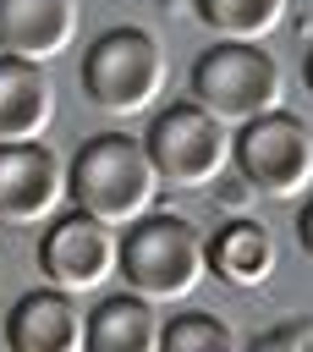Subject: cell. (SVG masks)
Returning a JSON list of instances; mask_svg holds the SVG:
<instances>
[{
  "instance_id": "obj_1",
  "label": "cell",
  "mask_w": 313,
  "mask_h": 352,
  "mask_svg": "<svg viewBox=\"0 0 313 352\" xmlns=\"http://www.w3.org/2000/svg\"><path fill=\"white\" fill-rule=\"evenodd\" d=\"M154 198H159V170H154L143 138L99 132L66 160V204L104 220V226H115V231L126 220L148 214Z\"/></svg>"
},
{
  "instance_id": "obj_2",
  "label": "cell",
  "mask_w": 313,
  "mask_h": 352,
  "mask_svg": "<svg viewBox=\"0 0 313 352\" xmlns=\"http://www.w3.org/2000/svg\"><path fill=\"white\" fill-rule=\"evenodd\" d=\"M115 275L126 280V292L148 297L154 308L187 302L198 292V280L209 275L203 236L192 231V220L148 209V214H137L115 231Z\"/></svg>"
},
{
  "instance_id": "obj_3",
  "label": "cell",
  "mask_w": 313,
  "mask_h": 352,
  "mask_svg": "<svg viewBox=\"0 0 313 352\" xmlns=\"http://www.w3.org/2000/svg\"><path fill=\"white\" fill-rule=\"evenodd\" d=\"M165 82H170V60L148 28H104L82 50V99L115 121L154 110Z\"/></svg>"
},
{
  "instance_id": "obj_4",
  "label": "cell",
  "mask_w": 313,
  "mask_h": 352,
  "mask_svg": "<svg viewBox=\"0 0 313 352\" xmlns=\"http://www.w3.org/2000/svg\"><path fill=\"white\" fill-rule=\"evenodd\" d=\"M192 99L203 110H214L220 121L242 126L275 104H286V72L280 60L253 44V38H225V44H209L192 66Z\"/></svg>"
},
{
  "instance_id": "obj_5",
  "label": "cell",
  "mask_w": 313,
  "mask_h": 352,
  "mask_svg": "<svg viewBox=\"0 0 313 352\" xmlns=\"http://www.w3.org/2000/svg\"><path fill=\"white\" fill-rule=\"evenodd\" d=\"M143 148L159 170V187H214L231 170V121H220L198 99H181L148 121Z\"/></svg>"
},
{
  "instance_id": "obj_6",
  "label": "cell",
  "mask_w": 313,
  "mask_h": 352,
  "mask_svg": "<svg viewBox=\"0 0 313 352\" xmlns=\"http://www.w3.org/2000/svg\"><path fill=\"white\" fill-rule=\"evenodd\" d=\"M231 165L264 198H302L313 187V132L302 116L275 104L231 132Z\"/></svg>"
},
{
  "instance_id": "obj_7",
  "label": "cell",
  "mask_w": 313,
  "mask_h": 352,
  "mask_svg": "<svg viewBox=\"0 0 313 352\" xmlns=\"http://www.w3.org/2000/svg\"><path fill=\"white\" fill-rule=\"evenodd\" d=\"M38 275H44V286H60L71 297L99 292L115 275V226L66 204L38 231Z\"/></svg>"
},
{
  "instance_id": "obj_8",
  "label": "cell",
  "mask_w": 313,
  "mask_h": 352,
  "mask_svg": "<svg viewBox=\"0 0 313 352\" xmlns=\"http://www.w3.org/2000/svg\"><path fill=\"white\" fill-rule=\"evenodd\" d=\"M60 209H66V160L44 138L0 143V220L44 226Z\"/></svg>"
},
{
  "instance_id": "obj_9",
  "label": "cell",
  "mask_w": 313,
  "mask_h": 352,
  "mask_svg": "<svg viewBox=\"0 0 313 352\" xmlns=\"http://www.w3.org/2000/svg\"><path fill=\"white\" fill-rule=\"evenodd\" d=\"M5 341L16 352H77L82 346V308L60 286H33L11 302Z\"/></svg>"
},
{
  "instance_id": "obj_10",
  "label": "cell",
  "mask_w": 313,
  "mask_h": 352,
  "mask_svg": "<svg viewBox=\"0 0 313 352\" xmlns=\"http://www.w3.org/2000/svg\"><path fill=\"white\" fill-rule=\"evenodd\" d=\"M77 0H0V50L55 60L77 38Z\"/></svg>"
},
{
  "instance_id": "obj_11",
  "label": "cell",
  "mask_w": 313,
  "mask_h": 352,
  "mask_svg": "<svg viewBox=\"0 0 313 352\" xmlns=\"http://www.w3.org/2000/svg\"><path fill=\"white\" fill-rule=\"evenodd\" d=\"M203 264H209L214 280H225V286H236V292H258V286L275 275L280 248H275V236H269L264 220H225V226L203 242Z\"/></svg>"
},
{
  "instance_id": "obj_12",
  "label": "cell",
  "mask_w": 313,
  "mask_h": 352,
  "mask_svg": "<svg viewBox=\"0 0 313 352\" xmlns=\"http://www.w3.org/2000/svg\"><path fill=\"white\" fill-rule=\"evenodd\" d=\"M49 121H55V88L44 77V60L0 50V143L44 138Z\"/></svg>"
},
{
  "instance_id": "obj_13",
  "label": "cell",
  "mask_w": 313,
  "mask_h": 352,
  "mask_svg": "<svg viewBox=\"0 0 313 352\" xmlns=\"http://www.w3.org/2000/svg\"><path fill=\"white\" fill-rule=\"evenodd\" d=\"M82 346H93V352H154L159 346L154 302L137 297V292L99 297V308L82 319Z\"/></svg>"
},
{
  "instance_id": "obj_14",
  "label": "cell",
  "mask_w": 313,
  "mask_h": 352,
  "mask_svg": "<svg viewBox=\"0 0 313 352\" xmlns=\"http://www.w3.org/2000/svg\"><path fill=\"white\" fill-rule=\"evenodd\" d=\"M198 22L220 38H253L264 44L280 22H286V0H192Z\"/></svg>"
},
{
  "instance_id": "obj_15",
  "label": "cell",
  "mask_w": 313,
  "mask_h": 352,
  "mask_svg": "<svg viewBox=\"0 0 313 352\" xmlns=\"http://www.w3.org/2000/svg\"><path fill=\"white\" fill-rule=\"evenodd\" d=\"M236 330L203 308H181L176 319L159 324V352H231Z\"/></svg>"
},
{
  "instance_id": "obj_16",
  "label": "cell",
  "mask_w": 313,
  "mask_h": 352,
  "mask_svg": "<svg viewBox=\"0 0 313 352\" xmlns=\"http://www.w3.org/2000/svg\"><path fill=\"white\" fill-rule=\"evenodd\" d=\"M258 352H275V346H313V324H291V330H264L253 336Z\"/></svg>"
},
{
  "instance_id": "obj_17",
  "label": "cell",
  "mask_w": 313,
  "mask_h": 352,
  "mask_svg": "<svg viewBox=\"0 0 313 352\" xmlns=\"http://www.w3.org/2000/svg\"><path fill=\"white\" fill-rule=\"evenodd\" d=\"M297 242H302V253L313 258V192H308V204H302V214H297Z\"/></svg>"
},
{
  "instance_id": "obj_18",
  "label": "cell",
  "mask_w": 313,
  "mask_h": 352,
  "mask_svg": "<svg viewBox=\"0 0 313 352\" xmlns=\"http://www.w3.org/2000/svg\"><path fill=\"white\" fill-rule=\"evenodd\" d=\"M302 82H308V94H313V50H308V60H302Z\"/></svg>"
}]
</instances>
